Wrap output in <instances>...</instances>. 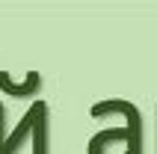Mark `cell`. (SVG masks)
<instances>
[{"mask_svg": "<svg viewBox=\"0 0 157 154\" xmlns=\"http://www.w3.org/2000/svg\"><path fill=\"white\" fill-rule=\"evenodd\" d=\"M92 119H107V116H122V128H107L89 139L86 154H142V113L136 104L124 98H107L89 107Z\"/></svg>", "mask_w": 157, "mask_h": 154, "instance_id": "cell-1", "label": "cell"}, {"mask_svg": "<svg viewBox=\"0 0 157 154\" xmlns=\"http://www.w3.org/2000/svg\"><path fill=\"white\" fill-rule=\"evenodd\" d=\"M51 107L36 98L30 110L21 116L18 128L0 139V154H18L27 145V139L33 142V154H51Z\"/></svg>", "mask_w": 157, "mask_h": 154, "instance_id": "cell-2", "label": "cell"}, {"mask_svg": "<svg viewBox=\"0 0 157 154\" xmlns=\"http://www.w3.org/2000/svg\"><path fill=\"white\" fill-rule=\"evenodd\" d=\"M0 92H6L9 98H15V101H27V98H39L42 92V71H27V77L21 83L12 80L9 68H0Z\"/></svg>", "mask_w": 157, "mask_h": 154, "instance_id": "cell-3", "label": "cell"}, {"mask_svg": "<svg viewBox=\"0 0 157 154\" xmlns=\"http://www.w3.org/2000/svg\"><path fill=\"white\" fill-rule=\"evenodd\" d=\"M154 113H157V107H154ZM154 125H157V116H154Z\"/></svg>", "mask_w": 157, "mask_h": 154, "instance_id": "cell-4", "label": "cell"}]
</instances>
